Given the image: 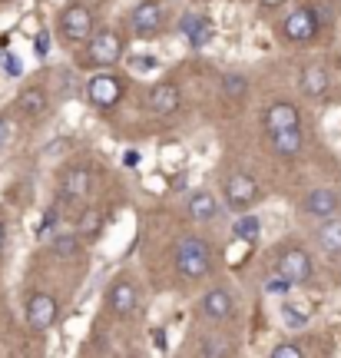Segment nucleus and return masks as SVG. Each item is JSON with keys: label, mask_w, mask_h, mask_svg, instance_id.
<instances>
[{"label": "nucleus", "mask_w": 341, "mask_h": 358, "mask_svg": "<svg viewBox=\"0 0 341 358\" xmlns=\"http://www.w3.org/2000/svg\"><path fill=\"white\" fill-rule=\"evenodd\" d=\"M176 268H179V275L189 282L205 279L212 272V245L205 243V239H199V236L182 239L176 249Z\"/></svg>", "instance_id": "obj_1"}, {"label": "nucleus", "mask_w": 341, "mask_h": 358, "mask_svg": "<svg viewBox=\"0 0 341 358\" xmlns=\"http://www.w3.org/2000/svg\"><path fill=\"white\" fill-rule=\"evenodd\" d=\"M60 319V306L50 292H34L27 299V325L34 332H50Z\"/></svg>", "instance_id": "obj_2"}, {"label": "nucleus", "mask_w": 341, "mask_h": 358, "mask_svg": "<svg viewBox=\"0 0 341 358\" xmlns=\"http://www.w3.org/2000/svg\"><path fill=\"white\" fill-rule=\"evenodd\" d=\"M60 34L66 43H87L93 37V13L83 3H70L60 13Z\"/></svg>", "instance_id": "obj_3"}, {"label": "nucleus", "mask_w": 341, "mask_h": 358, "mask_svg": "<svg viewBox=\"0 0 341 358\" xmlns=\"http://www.w3.org/2000/svg\"><path fill=\"white\" fill-rule=\"evenodd\" d=\"M278 275H285L291 285H305V282H312L315 275V266H312V256L298 249V245H289L282 256H278Z\"/></svg>", "instance_id": "obj_4"}, {"label": "nucleus", "mask_w": 341, "mask_h": 358, "mask_svg": "<svg viewBox=\"0 0 341 358\" xmlns=\"http://www.w3.org/2000/svg\"><path fill=\"white\" fill-rule=\"evenodd\" d=\"M315 34H318L315 7H295L285 17V24H282V37L291 40V43H308V40H315Z\"/></svg>", "instance_id": "obj_5"}, {"label": "nucleus", "mask_w": 341, "mask_h": 358, "mask_svg": "<svg viewBox=\"0 0 341 358\" xmlns=\"http://www.w3.org/2000/svg\"><path fill=\"white\" fill-rule=\"evenodd\" d=\"M87 100L96 110H113L116 103L123 100V80L113 77V73H96L87 83Z\"/></svg>", "instance_id": "obj_6"}, {"label": "nucleus", "mask_w": 341, "mask_h": 358, "mask_svg": "<svg viewBox=\"0 0 341 358\" xmlns=\"http://www.w3.org/2000/svg\"><path fill=\"white\" fill-rule=\"evenodd\" d=\"M222 192H226L228 209L245 213V209H249V206L259 199V182H255V176H249V173H232V176L226 179Z\"/></svg>", "instance_id": "obj_7"}, {"label": "nucleus", "mask_w": 341, "mask_h": 358, "mask_svg": "<svg viewBox=\"0 0 341 358\" xmlns=\"http://www.w3.org/2000/svg\"><path fill=\"white\" fill-rule=\"evenodd\" d=\"M123 57V37L116 30H100L96 37H89V60L96 66H113Z\"/></svg>", "instance_id": "obj_8"}, {"label": "nucleus", "mask_w": 341, "mask_h": 358, "mask_svg": "<svg viewBox=\"0 0 341 358\" xmlns=\"http://www.w3.org/2000/svg\"><path fill=\"white\" fill-rule=\"evenodd\" d=\"M302 213L312 219H335L341 213V196L331 189H312L308 196L302 199Z\"/></svg>", "instance_id": "obj_9"}, {"label": "nucleus", "mask_w": 341, "mask_h": 358, "mask_svg": "<svg viewBox=\"0 0 341 358\" xmlns=\"http://www.w3.org/2000/svg\"><path fill=\"white\" fill-rule=\"evenodd\" d=\"M129 20H133V34H136V37L150 40V37H156V34L163 30V7H159L156 0H143L136 10H133Z\"/></svg>", "instance_id": "obj_10"}, {"label": "nucleus", "mask_w": 341, "mask_h": 358, "mask_svg": "<svg viewBox=\"0 0 341 358\" xmlns=\"http://www.w3.org/2000/svg\"><path fill=\"white\" fill-rule=\"evenodd\" d=\"M232 312H235V302H232V295H228L226 289H209V292L199 299V315H205V319L222 322V319H228Z\"/></svg>", "instance_id": "obj_11"}, {"label": "nucleus", "mask_w": 341, "mask_h": 358, "mask_svg": "<svg viewBox=\"0 0 341 358\" xmlns=\"http://www.w3.org/2000/svg\"><path fill=\"white\" fill-rule=\"evenodd\" d=\"M179 103H182V93H179L176 83H156V87L150 90V110L156 116L176 113Z\"/></svg>", "instance_id": "obj_12"}, {"label": "nucleus", "mask_w": 341, "mask_h": 358, "mask_svg": "<svg viewBox=\"0 0 341 358\" xmlns=\"http://www.w3.org/2000/svg\"><path fill=\"white\" fill-rule=\"evenodd\" d=\"M106 302H110V308H113L116 315H133V312H136V306H139L136 285H133L129 279H116Z\"/></svg>", "instance_id": "obj_13"}, {"label": "nucleus", "mask_w": 341, "mask_h": 358, "mask_svg": "<svg viewBox=\"0 0 341 358\" xmlns=\"http://www.w3.org/2000/svg\"><path fill=\"white\" fill-rule=\"evenodd\" d=\"M291 127H298V106L289 100H275L266 110V129L278 133V129H291Z\"/></svg>", "instance_id": "obj_14"}, {"label": "nucleus", "mask_w": 341, "mask_h": 358, "mask_svg": "<svg viewBox=\"0 0 341 358\" xmlns=\"http://www.w3.org/2000/svg\"><path fill=\"white\" fill-rule=\"evenodd\" d=\"M186 213H189V219H196V222H212L215 216H219V199H215L209 189H196L186 199Z\"/></svg>", "instance_id": "obj_15"}, {"label": "nucleus", "mask_w": 341, "mask_h": 358, "mask_svg": "<svg viewBox=\"0 0 341 358\" xmlns=\"http://www.w3.org/2000/svg\"><path fill=\"white\" fill-rule=\"evenodd\" d=\"M272 136V150H275L278 156H298L302 153V129L298 127H291V129H278V133H268Z\"/></svg>", "instance_id": "obj_16"}, {"label": "nucleus", "mask_w": 341, "mask_h": 358, "mask_svg": "<svg viewBox=\"0 0 341 358\" xmlns=\"http://www.w3.org/2000/svg\"><path fill=\"white\" fill-rule=\"evenodd\" d=\"M318 245H321V252L331 259H338L341 256V219H325V226L318 229Z\"/></svg>", "instance_id": "obj_17"}, {"label": "nucleus", "mask_w": 341, "mask_h": 358, "mask_svg": "<svg viewBox=\"0 0 341 358\" xmlns=\"http://www.w3.org/2000/svg\"><path fill=\"white\" fill-rule=\"evenodd\" d=\"M298 87H302L305 96H321L325 90H328V70L321 64H312L302 70V80H298Z\"/></svg>", "instance_id": "obj_18"}, {"label": "nucleus", "mask_w": 341, "mask_h": 358, "mask_svg": "<svg viewBox=\"0 0 341 358\" xmlns=\"http://www.w3.org/2000/svg\"><path fill=\"white\" fill-rule=\"evenodd\" d=\"M60 192H64V199H83L89 192V173L87 169H66L64 173V182H60Z\"/></svg>", "instance_id": "obj_19"}, {"label": "nucleus", "mask_w": 341, "mask_h": 358, "mask_svg": "<svg viewBox=\"0 0 341 358\" xmlns=\"http://www.w3.org/2000/svg\"><path fill=\"white\" fill-rule=\"evenodd\" d=\"M17 110L24 116H40L47 110V90L40 87H27L20 90V96H17Z\"/></svg>", "instance_id": "obj_20"}, {"label": "nucleus", "mask_w": 341, "mask_h": 358, "mask_svg": "<svg viewBox=\"0 0 341 358\" xmlns=\"http://www.w3.org/2000/svg\"><path fill=\"white\" fill-rule=\"evenodd\" d=\"M182 34L189 37L192 47H205V43H209V37H212V27H209V20H205V17L189 13V17L182 20Z\"/></svg>", "instance_id": "obj_21"}, {"label": "nucleus", "mask_w": 341, "mask_h": 358, "mask_svg": "<svg viewBox=\"0 0 341 358\" xmlns=\"http://www.w3.org/2000/svg\"><path fill=\"white\" fill-rule=\"evenodd\" d=\"M249 93V80L242 73H222V96L226 100H245Z\"/></svg>", "instance_id": "obj_22"}, {"label": "nucleus", "mask_w": 341, "mask_h": 358, "mask_svg": "<svg viewBox=\"0 0 341 358\" xmlns=\"http://www.w3.org/2000/svg\"><path fill=\"white\" fill-rule=\"evenodd\" d=\"M53 252L60 259H73L80 252V239H76L73 232H60L57 239H53Z\"/></svg>", "instance_id": "obj_23"}, {"label": "nucleus", "mask_w": 341, "mask_h": 358, "mask_svg": "<svg viewBox=\"0 0 341 358\" xmlns=\"http://www.w3.org/2000/svg\"><path fill=\"white\" fill-rule=\"evenodd\" d=\"M259 229H262V222H259L255 216H245V219H239L235 236H239L242 243H255V239H259Z\"/></svg>", "instance_id": "obj_24"}, {"label": "nucleus", "mask_w": 341, "mask_h": 358, "mask_svg": "<svg viewBox=\"0 0 341 358\" xmlns=\"http://www.w3.org/2000/svg\"><path fill=\"white\" fill-rule=\"evenodd\" d=\"M96 226H100V213H96V209H83V219H80V232H87V236H96Z\"/></svg>", "instance_id": "obj_25"}, {"label": "nucleus", "mask_w": 341, "mask_h": 358, "mask_svg": "<svg viewBox=\"0 0 341 358\" xmlns=\"http://www.w3.org/2000/svg\"><path fill=\"white\" fill-rule=\"evenodd\" d=\"M305 352L295 342H282V345H275L272 348V358H302Z\"/></svg>", "instance_id": "obj_26"}, {"label": "nucleus", "mask_w": 341, "mask_h": 358, "mask_svg": "<svg viewBox=\"0 0 341 358\" xmlns=\"http://www.w3.org/2000/svg\"><path fill=\"white\" fill-rule=\"evenodd\" d=\"M289 289H291V282L285 275H275V279L266 282V292H272V295H289Z\"/></svg>", "instance_id": "obj_27"}, {"label": "nucleus", "mask_w": 341, "mask_h": 358, "mask_svg": "<svg viewBox=\"0 0 341 358\" xmlns=\"http://www.w3.org/2000/svg\"><path fill=\"white\" fill-rule=\"evenodd\" d=\"M302 308H295V306H285L282 308V319L289 322V325H305V315H298Z\"/></svg>", "instance_id": "obj_28"}, {"label": "nucleus", "mask_w": 341, "mask_h": 358, "mask_svg": "<svg viewBox=\"0 0 341 358\" xmlns=\"http://www.w3.org/2000/svg\"><path fill=\"white\" fill-rule=\"evenodd\" d=\"M228 352H232L228 345H215V342H205L203 345V355H228Z\"/></svg>", "instance_id": "obj_29"}, {"label": "nucleus", "mask_w": 341, "mask_h": 358, "mask_svg": "<svg viewBox=\"0 0 341 358\" xmlns=\"http://www.w3.org/2000/svg\"><path fill=\"white\" fill-rule=\"evenodd\" d=\"M47 50H50V34H37V53L43 57Z\"/></svg>", "instance_id": "obj_30"}, {"label": "nucleus", "mask_w": 341, "mask_h": 358, "mask_svg": "<svg viewBox=\"0 0 341 358\" xmlns=\"http://www.w3.org/2000/svg\"><path fill=\"white\" fill-rule=\"evenodd\" d=\"M7 140H10V123H7V120L0 116V146H3Z\"/></svg>", "instance_id": "obj_31"}, {"label": "nucleus", "mask_w": 341, "mask_h": 358, "mask_svg": "<svg viewBox=\"0 0 341 358\" xmlns=\"http://www.w3.org/2000/svg\"><path fill=\"white\" fill-rule=\"evenodd\" d=\"M259 3H262V7H266V10H275V7H282V3H285V0H259Z\"/></svg>", "instance_id": "obj_32"}, {"label": "nucleus", "mask_w": 341, "mask_h": 358, "mask_svg": "<svg viewBox=\"0 0 341 358\" xmlns=\"http://www.w3.org/2000/svg\"><path fill=\"white\" fill-rule=\"evenodd\" d=\"M156 345L166 348V332H163V329H156Z\"/></svg>", "instance_id": "obj_33"}, {"label": "nucleus", "mask_w": 341, "mask_h": 358, "mask_svg": "<svg viewBox=\"0 0 341 358\" xmlns=\"http://www.w3.org/2000/svg\"><path fill=\"white\" fill-rule=\"evenodd\" d=\"M3 243H7V226L0 222V249H3Z\"/></svg>", "instance_id": "obj_34"}]
</instances>
